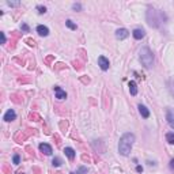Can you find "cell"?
Masks as SVG:
<instances>
[{"label":"cell","instance_id":"1","mask_svg":"<svg viewBox=\"0 0 174 174\" xmlns=\"http://www.w3.org/2000/svg\"><path fill=\"white\" fill-rule=\"evenodd\" d=\"M133 142H135V135L131 132L124 133L123 136L120 137V142H118V152H120L123 157H128L132 150Z\"/></svg>","mask_w":174,"mask_h":174},{"label":"cell","instance_id":"2","mask_svg":"<svg viewBox=\"0 0 174 174\" xmlns=\"http://www.w3.org/2000/svg\"><path fill=\"white\" fill-rule=\"evenodd\" d=\"M139 59L146 68H151L152 64H154V54H152V52L148 46H143L142 49H140Z\"/></svg>","mask_w":174,"mask_h":174},{"label":"cell","instance_id":"3","mask_svg":"<svg viewBox=\"0 0 174 174\" xmlns=\"http://www.w3.org/2000/svg\"><path fill=\"white\" fill-rule=\"evenodd\" d=\"M147 20H148V25L152 27H158L159 26V18L157 15V11L154 8H150L147 11Z\"/></svg>","mask_w":174,"mask_h":174},{"label":"cell","instance_id":"4","mask_svg":"<svg viewBox=\"0 0 174 174\" xmlns=\"http://www.w3.org/2000/svg\"><path fill=\"white\" fill-rule=\"evenodd\" d=\"M98 65L101 67L102 71H108L109 69V60L105 56H99L98 57Z\"/></svg>","mask_w":174,"mask_h":174},{"label":"cell","instance_id":"5","mask_svg":"<svg viewBox=\"0 0 174 174\" xmlns=\"http://www.w3.org/2000/svg\"><path fill=\"white\" fill-rule=\"evenodd\" d=\"M166 120L167 124L174 129V109H167L166 110Z\"/></svg>","mask_w":174,"mask_h":174},{"label":"cell","instance_id":"6","mask_svg":"<svg viewBox=\"0 0 174 174\" xmlns=\"http://www.w3.org/2000/svg\"><path fill=\"white\" fill-rule=\"evenodd\" d=\"M128 35H129V31L127 29H118L116 31V38L117 39H125Z\"/></svg>","mask_w":174,"mask_h":174},{"label":"cell","instance_id":"7","mask_svg":"<svg viewBox=\"0 0 174 174\" xmlns=\"http://www.w3.org/2000/svg\"><path fill=\"white\" fill-rule=\"evenodd\" d=\"M39 151L45 155H50L52 152H53L52 151V147L49 144H46V143H41V144H39Z\"/></svg>","mask_w":174,"mask_h":174},{"label":"cell","instance_id":"8","mask_svg":"<svg viewBox=\"0 0 174 174\" xmlns=\"http://www.w3.org/2000/svg\"><path fill=\"white\" fill-rule=\"evenodd\" d=\"M15 117H17L15 112L13 110V109H10V110L6 112V114H4V117H3V120L7 121V123H10V121H14V120H15Z\"/></svg>","mask_w":174,"mask_h":174},{"label":"cell","instance_id":"9","mask_svg":"<svg viewBox=\"0 0 174 174\" xmlns=\"http://www.w3.org/2000/svg\"><path fill=\"white\" fill-rule=\"evenodd\" d=\"M37 33L41 35V37H46V35L49 34V29L44 25H38L37 26Z\"/></svg>","mask_w":174,"mask_h":174},{"label":"cell","instance_id":"10","mask_svg":"<svg viewBox=\"0 0 174 174\" xmlns=\"http://www.w3.org/2000/svg\"><path fill=\"white\" fill-rule=\"evenodd\" d=\"M54 94H56V98H59V99H64V98H67V93L63 90L61 87H54Z\"/></svg>","mask_w":174,"mask_h":174},{"label":"cell","instance_id":"11","mask_svg":"<svg viewBox=\"0 0 174 174\" xmlns=\"http://www.w3.org/2000/svg\"><path fill=\"white\" fill-rule=\"evenodd\" d=\"M132 35H133V38H136V39H142V38H144L146 33L143 29H135L132 33Z\"/></svg>","mask_w":174,"mask_h":174},{"label":"cell","instance_id":"12","mask_svg":"<svg viewBox=\"0 0 174 174\" xmlns=\"http://www.w3.org/2000/svg\"><path fill=\"white\" fill-rule=\"evenodd\" d=\"M64 152H65V155L68 157V159H74L75 155H76L75 150L71 148V147H65V148H64Z\"/></svg>","mask_w":174,"mask_h":174},{"label":"cell","instance_id":"13","mask_svg":"<svg viewBox=\"0 0 174 174\" xmlns=\"http://www.w3.org/2000/svg\"><path fill=\"white\" fill-rule=\"evenodd\" d=\"M139 112H140V114H142V117H144V118L150 117V110L144 105H139Z\"/></svg>","mask_w":174,"mask_h":174},{"label":"cell","instance_id":"14","mask_svg":"<svg viewBox=\"0 0 174 174\" xmlns=\"http://www.w3.org/2000/svg\"><path fill=\"white\" fill-rule=\"evenodd\" d=\"M129 91H131L132 95H136V94H137V86H136V83L133 80L129 82Z\"/></svg>","mask_w":174,"mask_h":174},{"label":"cell","instance_id":"15","mask_svg":"<svg viewBox=\"0 0 174 174\" xmlns=\"http://www.w3.org/2000/svg\"><path fill=\"white\" fill-rule=\"evenodd\" d=\"M166 140L170 143V144H174V132H169L166 135Z\"/></svg>","mask_w":174,"mask_h":174},{"label":"cell","instance_id":"16","mask_svg":"<svg viewBox=\"0 0 174 174\" xmlns=\"http://www.w3.org/2000/svg\"><path fill=\"white\" fill-rule=\"evenodd\" d=\"M65 25H67V27H69V29H71V30H76V27H78V26H76L74 22H72L71 19H68V20H67V22H65Z\"/></svg>","mask_w":174,"mask_h":174},{"label":"cell","instance_id":"17","mask_svg":"<svg viewBox=\"0 0 174 174\" xmlns=\"http://www.w3.org/2000/svg\"><path fill=\"white\" fill-rule=\"evenodd\" d=\"M87 172H88L87 167H83V166H82V167H79V169H78L76 174H87Z\"/></svg>","mask_w":174,"mask_h":174},{"label":"cell","instance_id":"18","mask_svg":"<svg viewBox=\"0 0 174 174\" xmlns=\"http://www.w3.org/2000/svg\"><path fill=\"white\" fill-rule=\"evenodd\" d=\"M52 163H53V166H60V165H61V159H60V158H54Z\"/></svg>","mask_w":174,"mask_h":174},{"label":"cell","instance_id":"19","mask_svg":"<svg viewBox=\"0 0 174 174\" xmlns=\"http://www.w3.org/2000/svg\"><path fill=\"white\" fill-rule=\"evenodd\" d=\"M37 10H38V14H45L46 13V8L42 7V6H37Z\"/></svg>","mask_w":174,"mask_h":174},{"label":"cell","instance_id":"20","mask_svg":"<svg viewBox=\"0 0 174 174\" xmlns=\"http://www.w3.org/2000/svg\"><path fill=\"white\" fill-rule=\"evenodd\" d=\"M72 8H74L75 11H79V10H82V6L79 4V3H75V4L72 6Z\"/></svg>","mask_w":174,"mask_h":174},{"label":"cell","instance_id":"21","mask_svg":"<svg viewBox=\"0 0 174 174\" xmlns=\"http://www.w3.org/2000/svg\"><path fill=\"white\" fill-rule=\"evenodd\" d=\"M7 4L11 7H17V6H19V2H7Z\"/></svg>","mask_w":174,"mask_h":174},{"label":"cell","instance_id":"22","mask_svg":"<svg viewBox=\"0 0 174 174\" xmlns=\"http://www.w3.org/2000/svg\"><path fill=\"white\" fill-rule=\"evenodd\" d=\"M19 155H14V163L15 165H18V163H19Z\"/></svg>","mask_w":174,"mask_h":174},{"label":"cell","instance_id":"23","mask_svg":"<svg viewBox=\"0 0 174 174\" xmlns=\"http://www.w3.org/2000/svg\"><path fill=\"white\" fill-rule=\"evenodd\" d=\"M0 37H2V44H6V35H4V33H0Z\"/></svg>","mask_w":174,"mask_h":174},{"label":"cell","instance_id":"24","mask_svg":"<svg viewBox=\"0 0 174 174\" xmlns=\"http://www.w3.org/2000/svg\"><path fill=\"white\" fill-rule=\"evenodd\" d=\"M170 169H172L173 172H174V158H173L172 161H170Z\"/></svg>","mask_w":174,"mask_h":174},{"label":"cell","instance_id":"25","mask_svg":"<svg viewBox=\"0 0 174 174\" xmlns=\"http://www.w3.org/2000/svg\"><path fill=\"white\" fill-rule=\"evenodd\" d=\"M136 172L137 173H142L143 172V167L142 166H136Z\"/></svg>","mask_w":174,"mask_h":174},{"label":"cell","instance_id":"26","mask_svg":"<svg viewBox=\"0 0 174 174\" xmlns=\"http://www.w3.org/2000/svg\"><path fill=\"white\" fill-rule=\"evenodd\" d=\"M22 29L25 30V31H29V26L27 25H22Z\"/></svg>","mask_w":174,"mask_h":174},{"label":"cell","instance_id":"27","mask_svg":"<svg viewBox=\"0 0 174 174\" xmlns=\"http://www.w3.org/2000/svg\"><path fill=\"white\" fill-rule=\"evenodd\" d=\"M71 174H74V173H71Z\"/></svg>","mask_w":174,"mask_h":174}]
</instances>
